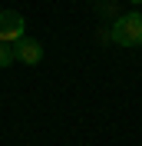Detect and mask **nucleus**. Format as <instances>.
<instances>
[{"mask_svg":"<svg viewBox=\"0 0 142 146\" xmlns=\"http://www.w3.org/2000/svg\"><path fill=\"white\" fill-rule=\"evenodd\" d=\"M13 60H17V56H13V46H10V43H0V66H10Z\"/></svg>","mask_w":142,"mask_h":146,"instance_id":"obj_4","label":"nucleus"},{"mask_svg":"<svg viewBox=\"0 0 142 146\" xmlns=\"http://www.w3.org/2000/svg\"><path fill=\"white\" fill-rule=\"evenodd\" d=\"M109 40L119 46H142V13L129 10L122 17H116L112 30H109Z\"/></svg>","mask_w":142,"mask_h":146,"instance_id":"obj_1","label":"nucleus"},{"mask_svg":"<svg viewBox=\"0 0 142 146\" xmlns=\"http://www.w3.org/2000/svg\"><path fill=\"white\" fill-rule=\"evenodd\" d=\"M13 56H17V63L36 66L40 60H43V43H36L33 36H23L20 43H13Z\"/></svg>","mask_w":142,"mask_h":146,"instance_id":"obj_3","label":"nucleus"},{"mask_svg":"<svg viewBox=\"0 0 142 146\" xmlns=\"http://www.w3.org/2000/svg\"><path fill=\"white\" fill-rule=\"evenodd\" d=\"M132 3H142V0H132Z\"/></svg>","mask_w":142,"mask_h":146,"instance_id":"obj_5","label":"nucleus"},{"mask_svg":"<svg viewBox=\"0 0 142 146\" xmlns=\"http://www.w3.org/2000/svg\"><path fill=\"white\" fill-rule=\"evenodd\" d=\"M27 33V20L17 10H0V43H20Z\"/></svg>","mask_w":142,"mask_h":146,"instance_id":"obj_2","label":"nucleus"}]
</instances>
